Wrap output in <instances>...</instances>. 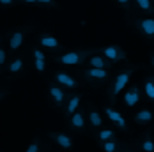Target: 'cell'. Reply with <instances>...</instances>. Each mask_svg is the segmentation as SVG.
Wrapping results in <instances>:
<instances>
[{
  "instance_id": "cell-1",
  "label": "cell",
  "mask_w": 154,
  "mask_h": 152,
  "mask_svg": "<svg viewBox=\"0 0 154 152\" xmlns=\"http://www.w3.org/2000/svg\"><path fill=\"white\" fill-rule=\"evenodd\" d=\"M89 55H91V51H87V50H83V51L71 50V51H66V53L59 55V57L55 59V62L64 64V65H78V64H83Z\"/></svg>"
},
{
  "instance_id": "cell-2",
  "label": "cell",
  "mask_w": 154,
  "mask_h": 152,
  "mask_svg": "<svg viewBox=\"0 0 154 152\" xmlns=\"http://www.w3.org/2000/svg\"><path fill=\"white\" fill-rule=\"evenodd\" d=\"M133 71H135V67H133V69H126L122 73H119V76L115 78V81H113V85H112V89H110V101H112V103H113L115 97L124 90V87L128 85V81H129V78L133 74Z\"/></svg>"
},
{
  "instance_id": "cell-3",
  "label": "cell",
  "mask_w": 154,
  "mask_h": 152,
  "mask_svg": "<svg viewBox=\"0 0 154 152\" xmlns=\"http://www.w3.org/2000/svg\"><path fill=\"white\" fill-rule=\"evenodd\" d=\"M101 51V55L103 57H106L108 60L112 62H119V60H124L126 59V51H124L121 46H115V44H112V46H106V48H101L99 50Z\"/></svg>"
},
{
  "instance_id": "cell-4",
  "label": "cell",
  "mask_w": 154,
  "mask_h": 152,
  "mask_svg": "<svg viewBox=\"0 0 154 152\" xmlns=\"http://www.w3.org/2000/svg\"><path fill=\"white\" fill-rule=\"evenodd\" d=\"M137 29L145 37L152 39L154 37V18H138L137 20Z\"/></svg>"
},
{
  "instance_id": "cell-5",
  "label": "cell",
  "mask_w": 154,
  "mask_h": 152,
  "mask_svg": "<svg viewBox=\"0 0 154 152\" xmlns=\"http://www.w3.org/2000/svg\"><path fill=\"white\" fill-rule=\"evenodd\" d=\"M105 113H106V117L110 119V120L113 122L115 126H119L122 131H126L128 129V124H126V119L122 117V113L121 111H117V110H113L112 106H106L105 108Z\"/></svg>"
},
{
  "instance_id": "cell-6",
  "label": "cell",
  "mask_w": 154,
  "mask_h": 152,
  "mask_svg": "<svg viewBox=\"0 0 154 152\" xmlns=\"http://www.w3.org/2000/svg\"><path fill=\"white\" fill-rule=\"evenodd\" d=\"M25 32H27V29H20V30H14L9 35V48H11V51H16L20 46L23 44Z\"/></svg>"
},
{
  "instance_id": "cell-7",
  "label": "cell",
  "mask_w": 154,
  "mask_h": 152,
  "mask_svg": "<svg viewBox=\"0 0 154 152\" xmlns=\"http://www.w3.org/2000/svg\"><path fill=\"white\" fill-rule=\"evenodd\" d=\"M138 101H140V89L137 85H133L129 90H126V94H124V105L126 106H135Z\"/></svg>"
},
{
  "instance_id": "cell-8",
  "label": "cell",
  "mask_w": 154,
  "mask_h": 152,
  "mask_svg": "<svg viewBox=\"0 0 154 152\" xmlns=\"http://www.w3.org/2000/svg\"><path fill=\"white\" fill-rule=\"evenodd\" d=\"M50 136L53 138L57 141V145H60L62 149H66V150L73 149V138L69 135H66V133H51Z\"/></svg>"
},
{
  "instance_id": "cell-9",
  "label": "cell",
  "mask_w": 154,
  "mask_h": 152,
  "mask_svg": "<svg viewBox=\"0 0 154 152\" xmlns=\"http://www.w3.org/2000/svg\"><path fill=\"white\" fill-rule=\"evenodd\" d=\"M83 76H85L87 80L101 81V80H106L108 78V71L106 69H96V67H91V69H85V71H83Z\"/></svg>"
},
{
  "instance_id": "cell-10",
  "label": "cell",
  "mask_w": 154,
  "mask_h": 152,
  "mask_svg": "<svg viewBox=\"0 0 154 152\" xmlns=\"http://www.w3.org/2000/svg\"><path fill=\"white\" fill-rule=\"evenodd\" d=\"M55 80L60 83L62 87H66V89H76L78 87V81L73 76H69L67 73H57L55 74Z\"/></svg>"
},
{
  "instance_id": "cell-11",
  "label": "cell",
  "mask_w": 154,
  "mask_h": 152,
  "mask_svg": "<svg viewBox=\"0 0 154 152\" xmlns=\"http://www.w3.org/2000/svg\"><path fill=\"white\" fill-rule=\"evenodd\" d=\"M89 64H91V67H96V69H108V67H112V62L108 60L106 57H103V55H92L89 59Z\"/></svg>"
},
{
  "instance_id": "cell-12",
  "label": "cell",
  "mask_w": 154,
  "mask_h": 152,
  "mask_svg": "<svg viewBox=\"0 0 154 152\" xmlns=\"http://www.w3.org/2000/svg\"><path fill=\"white\" fill-rule=\"evenodd\" d=\"M50 96H51L55 106H60L64 103V99H66V92L62 90L60 87H57V85H50Z\"/></svg>"
},
{
  "instance_id": "cell-13",
  "label": "cell",
  "mask_w": 154,
  "mask_h": 152,
  "mask_svg": "<svg viewBox=\"0 0 154 152\" xmlns=\"http://www.w3.org/2000/svg\"><path fill=\"white\" fill-rule=\"evenodd\" d=\"M39 43H41L43 48H48V50H59V48H60V43H59L53 35H48V34H45V35L39 37Z\"/></svg>"
},
{
  "instance_id": "cell-14",
  "label": "cell",
  "mask_w": 154,
  "mask_h": 152,
  "mask_svg": "<svg viewBox=\"0 0 154 152\" xmlns=\"http://www.w3.org/2000/svg\"><path fill=\"white\" fill-rule=\"evenodd\" d=\"M80 101H82V96H80V94L73 96V97L69 99L67 106H66V113H67V115H73V113H76L78 106H80Z\"/></svg>"
},
{
  "instance_id": "cell-15",
  "label": "cell",
  "mask_w": 154,
  "mask_h": 152,
  "mask_svg": "<svg viewBox=\"0 0 154 152\" xmlns=\"http://www.w3.org/2000/svg\"><path fill=\"white\" fill-rule=\"evenodd\" d=\"M71 127H73V129H83V127H85L83 113L76 111V113H73V115H71Z\"/></svg>"
},
{
  "instance_id": "cell-16",
  "label": "cell",
  "mask_w": 154,
  "mask_h": 152,
  "mask_svg": "<svg viewBox=\"0 0 154 152\" xmlns=\"http://www.w3.org/2000/svg\"><path fill=\"white\" fill-rule=\"evenodd\" d=\"M151 120H152V111L151 110H142L135 115V122H138V124H149Z\"/></svg>"
},
{
  "instance_id": "cell-17",
  "label": "cell",
  "mask_w": 154,
  "mask_h": 152,
  "mask_svg": "<svg viewBox=\"0 0 154 152\" xmlns=\"http://www.w3.org/2000/svg\"><path fill=\"white\" fill-rule=\"evenodd\" d=\"M143 90H145V96H147L151 101H154V76H149V78L145 80Z\"/></svg>"
},
{
  "instance_id": "cell-18",
  "label": "cell",
  "mask_w": 154,
  "mask_h": 152,
  "mask_svg": "<svg viewBox=\"0 0 154 152\" xmlns=\"http://www.w3.org/2000/svg\"><path fill=\"white\" fill-rule=\"evenodd\" d=\"M99 145H101V149L105 152H115L119 149V141L113 138V140H108V141H99Z\"/></svg>"
},
{
  "instance_id": "cell-19",
  "label": "cell",
  "mask_w": 154,
  "mask_h": 152,
  "mask_svg": "<svg viewBox=\"0 0 154 152\" xmlns=\"http://www.w3.org/2000/svg\"><path fill=\"white\" fill-rule=\"evenodd\" d=\"M89 119H91V126H92V127H99V126L103 124L101 115H99L96 110H89Z\"/></svg>"
},
{
  "instance_id": "cell-20",
  "label": "cell",
  "mask_w": 154,
  "mask_h": 152,
  "mask_svg": "<svg viewBox=\"0 0 154 152\" xmlns=\"http://www.w3.org/2000/svg\"><path fill=\"white\" fill-rule=\"evenodd\" d=\"M23 69V60L21 59H14V60L9 64V67H7V71L11 73V74H16V73H20Z\"/></svg>"
},
{
  "instance_id": "cell-21",
  "label": "cell",
  "mask_w": 154,
  "mask_h": 152,
  "mask_svg": "<svg viewBox=\"0 0 154 152\" xmlns=\"http://www.w3.org/2000/svg\"><path fill=\"white\" fill-rule=\"evenodd\" d=\"M135 4L138 5L140 9L147 11V13H154V4H152V0H135Z\"/></svg>"
},
{
  "instance_id": "cell-22",
  "label": "cell",
  "mask_w": 154,
  "mask_h": 152,
  "mask_svg": "<svg viewBox=\"0 0 154 152\" xmlns=\"http://www.w3.org/2000/svg\"><path fill=\"white\" fill-rule=\"evenodd\" d=\"M97 138H99V141H108V140H113L115 138V133L112 129H103V131H99Z\"/></svg>"
},
{
  "instance_id": "cell-23",
  "label": "cell",
  "mask_w": 154,
  "mask_h": 152,
  "mask_svg": "<svg viewBox=\"0 0 154 152\" xmlns=\"http://www.w3.org/2000/svg\"><path fill=\"white\" fill-rule=\"evenodd\" d=\"M142 149H143L145 152H154V141L151 140L149 135L143 138V141H142Z\"/></svg>"
},
{
  "instance_id": "cell-24",
  "label": "cell",
  "mask_w": 154,
  "mask_h": 152,
  "mask_svg": "<svg viewBox=\"0 0 154 152\" xmlns=\"http://www.w3.org/2000/svg\"><path fill=\"white\" fill-rule=\"evenodd\" d=\"M34 67H35V71L43 73V71L46 69V65H45V60H34Z\"/></svg>"
},
{
  "instance_id": "cell-25",
  "label": "cell",
  "mask_w": 154,
  "mask_h": 152,
  "mask_svg": "<svg viewBox=\"0 0 154 152\" xmlns=\"http://www.w3.org/2000/svg\"><path fill=\"white\" fill-rule=\"evenodd\" d=\"M32 55H34V60H45V53L41 50H34Z\"/></svg>"
},
{
  "instance_id": "cell-26",
  "label": "cell",
  "mask_w": 154,
  "mask_h": 152,
  "mask_svg": "<svg viewBox=\"0 0 154 152\" xmlns=\"http://www.w3.org/2000/svg\"><path fill=\"white\" fill-rule=\"evenodd\" d=\"M25 152H39V141H32Z\"/></svg>"
},
{
  "instance_id": "cell-27",
  "label": "cell",
  "mask_w": 154,
  "mask_h": 152,
  "mask_svg": "<svg viewBox=\"0 0 154 152\" xmlns=\"http://www.w3.org/2000/svg\"><path fill=\"white\" fill-rule=\"evenodd\" d=\"M39 5H48V7H57V2L55 0H37Z\"/></svg>"
},
{
  "instance_id": "cell-28",
  "label": "cell",
  "mask_w": 154,
  "mask_h": 152,
  "mask_svg": "<svg viewBox=\"0 0 154 152\" xmlns=\"http://www.w3.org/2000/svg\"><path fill=\"white\" fill-rule=\"evenodd\" d=\"M0 65H2V69L5 67V50L4 48H0Z\"/></svg>"
},
{
  "instance_id": "cell-29",
  "label": "cell",
  "mask_w": 154,
  "mask_h": 152,
  "mask_svg": "<svg viewBox=\"0 0 154 152\" xmlns=\"http://www.w3.org/2000/svg\"><path fill=\"white\" fill-rule=\"evenodd\" d=\"M117 2L122 9H129V5H131V0H117Z\"/></svg>"
},
{
  "instance_id": "cell-30",
  "label": "cell",
  "mask_w": 154,
  "mask_h": 152,
  "mask_svg": "<svg viewBox=\"0 0 154 152\" xmlns=\"http://www.w3.org/2000/svg\"><path fill=\"white\" fill-rule=\"evenodd\" d=\"M18 0H0V4L4 5V7H11V5H14Z\"/></svg>"
},
{
  "instance_id": "cell-31",
  "label": "cell",
  "mask_w": 154,
  "mask_h": 152,
  "mask_svg": "<svg viewBox=\"0 0 154 152\" xmlns=\"http://www.w3.org/2000/svg\"><path fill=\"white\" fill-rule=\"evenodd\" d=\"M21 2H25V4H34V5H39V2H37V0H21Z\"/></svg>"
},
{
  "instance_id": "cell-32",
  "label": "cell",
  "mask_w": 154,
  "mask_h": 152,
  "mask_svg": "<svg viewBox=\"0 0 154 152\" xmlns=\"http://www.w3.org/2000/svg\"><path fill=\"white\" fill-rule=\"evenodd\" d=\"M151 60H152V65H154V55H151Z\"/></svg>"
},
{
  "instance_id": "cell-33",
  "label": "cell",
  "mask_w": 154,
  "mask_h": 152,
  "mask_svg": "<svg viewBox=\"0 0 154 152\" xmlns=\"http://www.w3.org/2000/svg\"><path fill=\"white\" fill-rule=\"evenodd\" d=\"M126 152H133V150H126Z\"/></svg>"
}]
</instances>
